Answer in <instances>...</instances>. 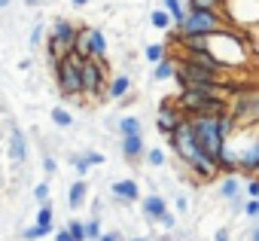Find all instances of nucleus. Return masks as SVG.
Here are the masks:
<instances>
[{"label": "nucleus", "mask_w": 259, "mask_h": 241, "mask_svg": "<svg viewBox=\"0 0 259 241\" xmlns=\"http://www.w3.org/2000/svg\"><path fill=\"white\" fill-rule=\"evenodd\" d=\"M247 195H250V198H259V177H256V174L247 180Z\"/></svg>", "instance_id": "nucleus-41"}, {"label": "nucleus", "mask_w": 259, "mask_h": 241, "mask_svg": "<svg viewBox=\"0 0 259 241\" xmlns=\"http://www.w3.org/2000/svg\"><path fill=\"white\" fill-rule=\"evenodd\" d=\"M229 113L235 116L238 129L259 126V86H247L244 92H235L229 98Z\"/></svg>", "instance_id": "nucleus-5"}, {"label": "nucleus", "mask_w": 259, "mask_h": 241, "mask_svg": "<svg viewBox=\"0 0 259 241\" xmlns=\"http://www.w3.org/2000/svg\"><path fill=\"white\" fill-rule=\"evenodd\" d=\"M174 208H177V214H189V208H192V202H189V195H177V202H174Z\"/></svg>", "instance_id": "nucleus-40"}, {"label": "nucleus", "mask_w": 259, "mask_h": 241, "mask_svg": "<svg viewBox=\"0 0 259 241\" xmlns=\"http://www.w3.org/2000/svg\"><path fill=\"white\" fill-rule=\"evenodd\" d=\"M110 195H113L119 205H135V202H141V198H144V192H141V183H138L135 177L113 180V183H110Z\"/></svg>", "instance_id": "nucleus-8"}, {"label": "nucleus", "mask_w": 259, "mask_h": 241, "mask_svg": "<svg viewBox=\"0 0 259 241\" xmlns=\"http://www.w3.org/2000/svg\"><path fill=\"white\" fill-rule=\"evenodd\" d=\"M165 211H168V198H165L162 192H150V195L141 198V214H144V220H147L150 226H156Z\"/></svg>", "instance_id": "nucleus-11"}, {"label": "nucleus", "mask_w": 259, "mask_h": 241, "mask_svg": "<svg viewBox=\"0 0 259 241\" xmlns=\"http://www.w3.org/2000/svg\"><path fill=\"white\" fill-rule=\"evenodd\" d=\"M241 192V180H238V174H226V180L220 183V198H235Z\"/></svg>", "instance_id": "nucleus-25"}, {"label": "nucleus", "mask_w": 259, "mask_h": 241, "mask_svg": "<svg viewBox=\"0 0 259 241\" xmlns=\"http://www.w3.org/2000/svg\"><path fill=\"white\" fill-rule=\"evenodd\" d=\"M55 241H73L70 229H67V226H55Z\"/></svg>", "instance_id": "nucleus-42"}, {"label": "nucleus", "mask_w": 259, "mask_h": 241, "mask_svg": "<svg viewBox=\"0 0 259 241\" xmlns=\"http://www.w3.org/2000/svg\"><path fill=\"white\" fill-rule=\"evenodd\" d=\"M82 159L92 165V168H98V165H104L107 159H104V153H98V150H82Z\"/></svg>", "instance_id": "nucleus-38"}, {"label": "nucleus", "mask_w": 259, "mask_h": 241, "mask_svg": "<svg viewBox=\"0 0 259 241\" xmlns=\"http://www.w3.org/2000/svg\"><path fill=\"white\" fill-rule=\"evenodd\" d=\"M46 37H49V28H46V25H43V19H40V22L31 28V40H28V43H31V49H40V43H46Z\"/></svg>", "instance_id": "nucleus-29"}, {"label": "nucleus", "mask_w": 259, "mask_h": 241, "mask_svg": "<svg viewBox=\"0 0 259 241\" xmlns=\"http://www.w3.org/2000/svg\"><path fill=\"white\" fill-rule=\"evenodd\" d=\"M244 217H247V220H259V198H247V205H244Z\"/></svg>", "instance_id": "nucleus-39"}, {"label": "nucleus", "mask_w": 259, "mask_h": 241, "mask_svg": "<svg viewBox=\"0 0 259 241\" xmlns=\"http://www.w3.org/2000/svg\"><path fill=\"white\" fill-rule=\"evenodd\" d=\"M189 126H192V135L198 141V150L213 156L229 144L223 135H220V116H189Z\"/></svg>", "instance_id": "nucleus-3"}, {"label": "nucleus", "mask_w": 259, "mask_h": 241, "mask_svg": "<svg viewBox=\"0 0 259 241\" xmlns=\"http://www.w3.org/2000/svg\"><path fill=\"white\" fill-rule=\"evenodd\" d=\"M128 92H132V76H128V73H116V76H110L107 101H122Z\"/></svg>", "instance_id": "nucleus-15"}, {"label": "nucleus", "mask_w": 259, "mask_h": 241, "mask_svg": "<svg viewBox=\"0 0 259 241\" xmlns=\"http://www.w3.org/2000/svg\"><path fill=\"white\" fill-rule=\"evenodd\" d=\"M73 55H76V58H92V49H89V28H85V25H79V31H76Z\"/></svg>", "instance_id": "nucleus-23"}, {"label": "nucleus", "mask_w": 259, "mask_h": 241, "mask_svg": "<svg viewBox=\"0 0 259 241\" xmlns=\"http://www.w3.org/2000/svg\"><path fill=\"white\" fill-rule=\"evenodd\" d=\"M183 165H186V171L195 174V180H201V183H210V180L220 177V165H217V159L207 156V153H198V156L186 159Z\"/></svg>", "instance_id": "nucleus-7"}, {"label": "nucleus", "mask_w": 259, "mask_h": 241, "mask_svg": "<svg viewBox=\"0 0 259 241\" xmlns=\"http://www.w3.org/2000/svg\"><path fill=\"white\" fill-rule=\"evenodd\" d=\"M132 241H150V238H147V235H135Z\"/></svg>", "instance_id": "nucleus-49"}, {"label": "nucleus", "mask_w": 259, "mask_h": 241, "mask_svg": "<svg viewBox=\"0 0 259 241\" xmlns=\"http://www.w3.org/2000/svg\"><path fill=\"white\" fill-rule=\"evenodd\" d=\"M217 165H220V174H238V150L226 144L217 153Z\"/></svg>", "instance_id": "nucleus-17"}, {"label": "nucleus", "mask_w": 259, "mask_h": 241, "mask_svg": "<svg viewBox=\"0 0 259 241\" xmlns=\"http://www.w3.org/2000/svg\"><path fill=\"white\" fill-rule=\"evenodd\" d=\"M174 70H177V58H174V55L162 58L159 64H153V83H168V79H174Z\"/></svg>", "instance_id": "nucleus-18"}, {"label": "nucleus", "mask_w": 259, "mask_h": 241, "mask_svg": "<svg viewBox=\"0 0 259 241\" xmlns=\"http://www.w3.org/2000/svg\"><path fill=\"white\" fill-rule=\"evenodd\" d=\"M67 4H70V7H73V10H85V7H89V4H92V0H67Z\"/></svg>", "instance_id": "nucleus-45"}, {"label": "nucleus", "mask_w": 259, "mask_h": 241, "mask_svg": "<svg viewBox=\"0 0 259 241\" xmlns=\"http://www.w3.org/2000/svg\"><path fill=\"white\" fill-rule=\"evenodd\" d=\"M79 64L82 58H76L73 52L52 61V76H55V89L61 98L73 101V104H82V76H79Z\"/></svg>", "instance_id": "nucleus-1"}, {"label": "nucleus", "mask_w": 259, "mask_h": 241, "mask_svg": "<svg viewBox=\"0 0 259 241\" xmlns=\"http://www.w3.org/2000/svg\"><path fill=\"white\" fill-rule=\"evenodd\" d=\"M79 76H82V98L107 101V86H110V64H107V61L82 58V64H79Z\"/></svg>", "instance_id": "nucleus-2"}, {"label": "nucleus", "mask_w": 259, "mask_h": 241, "mask_svg": "<svg viewBox=\"0 0 259 241\" xmlns=\"http://www.w3.org/2000/svg\"><path fill=\"white\" fill-rule=\"evenodd\" d=\"M10 4H13V0H0V13H4V10H7Z\"/></svg>", "instance_id": "nucleus-48"}, {"label": "nucleus", "mask_w": 259, "mask_h": 241, "mask_svg": "<svg viewBox=\"0 0 259 241\" xmlns=\"http://www.w3.org/2000/svg\"><path fill=\"white\" fill-rule=\"evenodd\" d=\"M101 241H125V235H122L119 229H113V232H104V235H101Z\"/></svg>", "instance_id": "nucleus-44"}, {"label": "nucleus", "mask_w": 259, "mask_h": 241, "mask_svg": "<svg viewBox=\"0 0 259 241\" xmlns=\"http://www.w3.org/2000/svg\"><path fill=\"white\" fill-rule=\"evenodd\" d=\"M156 226H159L162 232H174V229H177V217H174L171 211H165V214L159 217V223H156Z\"/></svg>", "instance_id": "nucleus-36"}, {"label": "nucleus", "mask_w": 259, "mask_h": 241, "mask_svg": "<svg viewBox=\"0 0 259 241\" xmlns=\"http://www.w3.org/2000/svg\"><path fill=\"white\" fill-rule=\"evenodd\" d=\"M49 119H52V126H58V129H70V126H73V116H70V110H64L61 104L49 110Z\"/></svg>", "instance_id": "nucleus-26"}, {"label": "nucleus", "mask_w": 259, "mask_h": 241, "mask_svg": "<svg viewBox=\"0 0 259 241\" xmlns=\"http://www.w3.org/2000/svg\"><path fill=\"white\" fill-rule=\"evenodd\" d=\"M256 165H259V135L250 138V141H244L238 147V171L247 174V177H253L256 174Z\"/></svg>", "instance_id": "nucleus-10"}, {"label": "nucleus", "mask_w": 259, "mask_h": 241, "mask_svg": "<svg viewBox=\"0 0 259 241\" xmlns=\"http://www.w3.org/2000/svg\"><path fill=\"white\" fill-rule=\"evenodd\" d=\"M43 174L46 177H55L58 174V159L52 153H43Z\"/></svg>", "instance_id": "nucleus-33"}, {"label": "nucleus", "mask_w": 259, "mask_h": 241, "mask_svg": "<svg viewBox=\"0 0 259 241\" xmlns=\"http://www.w3.org/2000/svg\"><path fill=\"white\" fill-rule=\"evenodd\" d=\"M64 226L70 229L73 241H89V238H85V220H79V217H70V220H67Z\"/></svg>", "instance_id": "nucleus-31"}, {"label": "nucleus", "mask_w": 259, "mask_h": 241, "mask_svg": "<svg viewBox=\"0 0 259 241\" xmlns=\"http://www.w3.org/2000/svg\"><path fill=\"white\" fill-rule=\"evenodd\" d=\"M40 4H43V0H25V7H31V10H37Z\"/></svg>", "instance_id": "nucleus-46"}, {"label": "nucleus", "mask_w": 259, "mask_h": 241, "mask_svg": "<svg viewBox=\"0 0 259 241\" xmlns=\"http://www.w3.org/2000/svg\"><path fill=\"white\" fill-rule=\"evenodd\" d=\"M213 241H232V229H229V226L217 229V232H213Z\"/></svg>", "instance_id": "nucleus-43"}, {"label": "nucleus", "mask_w": 259, "mask_h": 241, "mask_svg": "<svg viewBox=\"0 0 259 241\" xmlns=\"http://www.w3.org/2000/svg\"><path fill=\"white\" fill-rule=\"evenodd\" d=\"M101 235H104L101 217H89V220H85V238H89V241H101Z\"/></svg>", "instance_id": "nucleus-32"}, {"label": "nucleus", "mask_w": 259, "mask_h": 241, "mask_svg": "<svg viewBox=\"0 0 259 241\" xmlns=\"http://www.w3.org/2000/svg\"><path fill=\"white\" fill-rule=\"evenodd\" d=\"M144 159H147L150 168H165V165H168V153H165L162 147H147V156H144Z\"/></svg>", "instance_id": "nucleus-28"}, {"label": "nucleus", "mask_w": 259, "mask_h": 241, "mask_svg": "<svg viewBox=\"0 0 259 241\" xmlns=\"http://www.w3.org/2000/svg\"><path fill=\"white\" fill-rule=\"evenodd\" d=\"M250 241H259V223L253 226V232H250Z\"/></svg>", "instance_id": "nucleus-47"}, {"label": "nucleus", "mask_w": 259, "mask_h": 241, "mask_svg": "<svg viewBox=\"0 0 259 241\" xmlns=\"http://www.w3.org/2000/svg\"><path fill=\"white\" fill-rule=\"evenodd\" d=\"M150 25H153L156 31H162V34H165V31H171V28H174V19H171V13H168L165 7H159V10H153V13H150Z\"/></svg>", "instance_id": "nucleus-21"}, {"label": "nucleus", "mask_w": 259, "mask_h": 241, "mask_svg": "<svg viewBox=\"0 0 259 241\" xmlns=\"http://www.w3.org/2000/svg\"><path fill=\"white\" fill-rule=\"evenodd\" d=\"M34 202H37V205H49V183H46V180H40V183L34 186Z\"/></svg>", "instance_id": "nucleus-34"}, {"label": "nucleus", "mask_w": 259, "mask_h": 241, "mask_svg": "<svg viewBox=\"0 0 259 241\" xmlns=\"http://www.w3.org/2000/svg\"><path fill=\"white\" fill-rule=\"evenodd\" d=\"M89 205V183L85 180H73L70 183V189H67V208L70 211H79V208H85Z\"/></svg>", "instance_id": "nucleus-14"}, {"label": "nucleus", "mask_w": 259, "mask_h": 241, "mask_svg": "<svg viewBox=\"0 0 259 241\" xmlns=\"http://www.w3.org/2000/svg\"><path fill=\"white\" fill-rule=\"evenodd\" d=\"M168 55H171V49H168L165 43H150V46L144 49V58H147L150 64H159V61L168 58Z\"/></svg>", "instance_id": "nucleus-27"}, {"label": "nucleus", "mask_w": 259, "mask_h": 241, "mask_svg": "<svg viewBox=\"0 0 259 241\" xmlns=\"http://www.w3.org/2000/svg\"><path fill=\"white\" fill-rule=\"evenodd\" d=\"M19 235H22L25 241H40V238H46V232H43V229H40L37 223H34V226H25V229H22Z\"/></svg>", "instance_id": "nucleus-37"}, {"label": "nucleus", "mask_w": 259, "mask_h": 241, "mask_svg": "<svg viewBox=\"0 0 259 241\" xmlns=\"http://www.w3.org/2000/svg\"><path fill=\"white\" fill-rule=\"evenodd\" d=\"M159 4L171 13L174 28H177V25H183V19H186V4H183V0H159Z\"/></svg>", "instance_id": "nucleus-24"}, {"label": "nucleus", "mask_w": 259, "mask_h": 241, "mask_svg": "<svg viewBox=\"0 0 259 241\" xmlns=\"http://www.w3.org/2000/svg\"><path fill=\"white\" fill-rule=\"evenodd\" d=\"M76 31H79V25H73L70 19H64V16H58V19H52V28H49V37H55L61 46H64V52L70 55L73 52V43H76Z\"/></svg>", "instance_id": "nucleus-9"}, {"label": "nucleus", "mask_w": 259, "mask_h": 241, "mask_svg": "<svg viewBox=\"0 0 259 241\" xmlns=\"http://www.w3.org/2000/svg\"><path fill=\"white\" fill-rule=\"evenodd\" d=\"M186 10H204V13H226V0H186Z\"/></svg>", "instance_id": "nucleus-22"}, {"label": "nucleus", "mask_w": 259, "mask_h": 241, "mask_svg": "<svg viewBox=\"0 0 259 241\" xmlns=\"http://www.w3.org/2000/svg\"><path fill=\"white\" fill-rule=\"evenodd\" d=\"M159 241H171V235H168V232H165V235H162V238H159Z\"/></svg>", "instance_id": "nucleus-50"}, {"label": "nucleus", "mask_w": 259, "mask_h": 241, "mask_svg": "<svg viewBox=\"0 0 259 241\" xmlns=\"http://www.w3.org/2000/svg\"><path fill=\"white\" fill-rule=\"evenodd\" d=\"M186 119V113H183V107L177 104V98L174 95H165L162 101H159V113H156V132L162 135V138H168L180 123Z\"/></svg>", "instance_id": "nucleus-6"}, {"label": "nucleus", "mask_w": 259, "mask_h": 241, "mask_svg": "<svg viewBox=\"0 0 259 241\" xmlns=\"http://www.w3.org/2000/svg\"><path fill=\"white\" fill-rule=\"evenodd\" d=\"M247 198H250L247 192H238V195H235V198H229L226 205H229V211H232V214H244V205H247Z\"/></svg>", "instance_id": "nucleus-35"}, {"label": "nucleus", "mask_w": 259, "mask_h": 241, "mask_svg": "<svg viewBox=\"0 0 259 241\" xmlns=\"http://www.w3.org/2000/svg\"><path fill=\"white\" fill-rule=\"evenodd\" d=\"M122 159L128 162V165H138L144 156H147V141H144V135H132V138H122Z\"/></svg>", "instance_id": "nucleus-13"}, {"label": "nucleus", "mask_w": 259, "mask_h": 241, "mask_svg": "<svg viewBox=\"0 0 259 241\" xmlns=\"http://www.w3.org/2000/svg\"><path fill=\"white\" fill-rule=\"evenodd\" d=\"M89 49H92V58L107 61L110 43H107V37H104V31H101V28H89Z\"/></svg>", "instance_id": "nucleus-16"}, {"label": "nucleus", "mask_w": 259, "mask_h": 241, "mask_svg": "<svg viewBox=\"0 0 259 241\" xmlns=\"http://www.w3.org/2000/svg\"><path fill=\"white\" fill-rule=\"evenodd\" d=\"M34 223H37V226H40L46 235H52V232H55V211H52V202L37 208V217H34Z\"/></svg>", "instance_id": "nucleus-20"}, {"label": "nucleus", "mask_w": 259, "mask_h": 241, "mask_svg": "<svg viewBox=\"0 0 259 241\" xmlns=\"http://www.w3.org/2000/svg\"><path fill=\"white\" fill-rule=\"evenodd\" d=\"M226 28H232L226 13H204V10H186L183 25H177L180 34H201V37H210V34L226 31Z\"/></svg>", "instance_id": "nucleus-4"}, {"label": "nucleus", "mask_w": 259, "mask_h": 241, "mask_svg": "<svg viewBox=\"0 0 259 241\" xmlns=\"http://www.w3.org/2000/svg\"><path fill=\"white\" fill-rule=\"evenodd\" d=\"M10 159L19 168L28 162V138H25V132L19 126H10Z\"/></svg>", "instance_id": "nucleus-12"}, {"label": "nucleus", "mask_w": 259, "mask_h": 241, "mask_svg": "<svg viewBox=\"0 0 259 241\" xmlns=\"http://www.w3.org/2000/svg\"><path fill=\"white\" fill-rule=\"evenodd\" d=\"M67 162L73 165V171H76V177H79V180H85V177H89V168H92V165L82 159V153H70V156H67Z\"/></svg>", "instance_id": "nucleus-30"}, {"label": "nucleus", "mask_w": 259, "mask_h": 241, "mask_svg": "<svg viewBox=\"0 0 259 241\" xmlns=\"http://www.w3.org/2000/svg\"><path fill=\"white\" fill-rule=\"evenodd\" d=\"M116 132L122 138H132V135H144V123H141V116H122L119 123H116Z\"/></svg>", "instance_id": "nucleus-19"}]
</instances>
